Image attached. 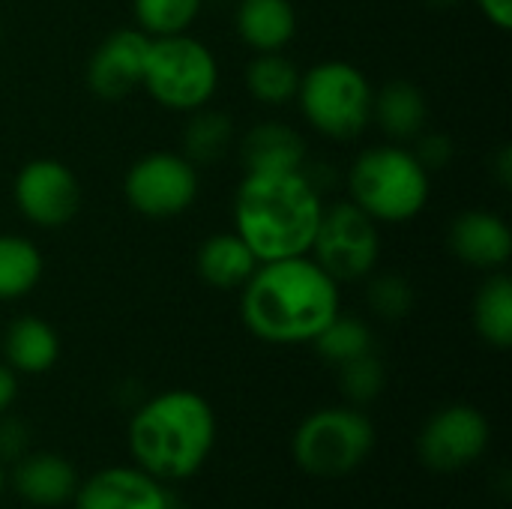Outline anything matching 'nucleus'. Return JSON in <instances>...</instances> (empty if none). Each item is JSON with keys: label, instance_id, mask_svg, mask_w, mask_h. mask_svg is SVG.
<instances>
[{"label": "nucleus", "instance_id": "obj_12", "mask_svg": "<svg viewBox=\"0 0 512 509\" xmlns=\"http://www.w3.org/2000/svg\"><path fill=\"white\" fill-rule=\"evenodd\" d=\"M150 36L138 27L111 30L87 60V87L102 102H120L141 87Z\"/></svg>", "mask_w": 512, "mask_h": 509}, {"label": "nucleus", "instance_id": "obj_19", "mask_svg": "<svg viewBox=\"0 0 512 509\" xmlns=\"http://www.w3.org/2000/svg\"><path fill=\"white\" fill-rule=\"evenodd\" d=\"M60 360V336L39 315L15 318L3 333V363L15 375H45Z\"/></svg>", "mask_w": 512, "mask_h": 509}, {"label": "nucleus", "instance_id": "obj_13", "mask_svg": "<svg viewBox=\"0 0 512 509\" xmlns=\"http://www.w3.org/2000/svg\"><path fill=\"white\" fill-rule=\"evenodd\" d=\"M75 509H177L174 495L162 480L135 468H105L78 483Z\"/></svg>", "mask_w": 512, "mask_h": 509}, {"label": "nucleus", "instance_id": "obj_28", "mask_svg": "<svg viewBox=\"0 0 512 509\" xmlns=\"http://www.w3.org/2000/svg\"><path fill=\"white\" fill-rule=\"evenodd\" d=\"M336 369H339V390L348 399V405H354V408L372 405L387 387V369L375 351H369L357 360H348Z\"/></svg>", "mask_w": 512, "mask_h": 509}, {"label": "nucleus", "instance_id": "obj_11", "mask_svg": "<svg viewBox=\"0 0 512 509\" xmlns=\"http://www.w3.org/2000/svg\"><path fill=\"white\" fill-rule=\"evenodd\" d=\"M492 426L474 405H447L435 411L417 438L420 462L432 474H459L489 450Z\"/></svg>", "mask_w": 512, "mask_h": 509}, {"label": "nucleus", "instance_id": "obj_21", "mask_svg": "<svg viewBox=\"0 0 512 509\" xmlns=\"http://www.w3.org/2000/svg\"><path fill=\"white\" fill-rule=\"evenodd\" d=\"M300 75H303V69L282 51L255 54L243 69V81H246V90L252 93V99L261 105H270V108H285L297 99Z\"/></svg>", "mask_w": 512, "mask_h": 509}, {"label": "nucleus", "instance_id": "obj_18", "mask_svg": "<svg viewBox=\"0 0 512 509\" xmlns=\"http://www.w3.org/2000/svg\"><path fill=\"white\" fill-rule=\"evenodd\" d=\"M372 120L393 144H411L420 132H426L429 123L426 93L408 78H393L375 90Z\"/></svg>", "mask_w": 512, "mask_h": 509}, {"label": "nucleus", "instance_id": "obj_26", "mask_svg": "<svg viewBox=\"0 0 512 509\" xmlns=\"http://www.w3.org/2000/svg\"><path fill=\"white\" fill-rule=\"evenodd\" d=\"M201 9H204V0H132L135 27L144 30L150 39L189 33Z\"/></svg>", "mask_w": 512, "mask_h": 509}, {"label": "nucleus", "instance_id": "obj_9", "mask_svg": "<svg viewBox=\"0 0 512 509\" xmlns=\"http://www.w3.org/2000/svg\"><path fill=\"white\" fill-rule=\"evenodd\" d=\"M198 189V165L174 150L144 153L123 174V198L144 219L183 216L195 204Z\"/></svg>", "mask_w": 512, "mask_h": 509}, {"label": "nucleus", "instance_id": "obj_23", "mask_svg": "<svg viewBox=\"0 0 512 509\" xmlns=\"http://www.w3.org/2000/svg\"><path fill=\"white\" fill-rule=\"evenodd\" d=\"M45 273L39 246L24 234H0V303L24 300Z\"/></svg>", "mask_w": 512, "mask_h": 509}, {"label": "nucleus", "instance_id": "obj_27", "mask_svg": "<svg viewBox=\"0 0 512 509\" xmlns=\"http://www.w3.org/2000/svg\"><path fill=\"white\" fill-rule=\"evenodd\" d=\"M366 303L381 321H405L417 306V291L402 273H378L366 276Z\"/></svg>", "mask_w": 512, "mask_h": 509}, {"label": "nucleus", "instance_id": "obj_4", "mask_svg": "<svg viewBox=\"0 0 512 509\" xmlns=\"http://www.w3.org/2000/svg\"><path fill=\"white\" fill-rule=\"evenodd\" d=\"M345 186L357 204L378 225H405L417 219L432 195V174L405 144H375L354 156Z\"/></svg>", "mask_w": 512, "mask_h": 509}, {"label": "nucleus", "instance_id": "obj_14", "mask_svg": "<svg viewBox=\"0 0 512 509\" xmlns=\"http://www.w3.org/2000/svg\"><path fill=\"white\" fill-rule=\"evenodd\" d=\"M447 246L456 261L480 273H495L510 264L512 231L507 219L495 210H465L450 222Z\"/></svg>", "mask_w": 512, "mask_h": 509}, {"label": "nucleus", "instance_id": "obj_34", "mask_svg": "<svg viewBox=\"0 0 512 509\" xmlns=\"http://www.w3.org/2000/svg\"><path fill=\"white\" fill-rule=\"evenodd\" d=\"M429 9H441V12H447V9H456V6H462L465 0H423Z\"/></svg>", "mask_w": 512, "mask_h": 509}, {"label": "nucleus", "instance_id": "obj_15", "mask_svg": "<svg viewBox=\"0 0 512 509\" xmlns=\"http://www.w3.org/2000/svg\"><path fill=\"white\" fill-rule=\"evenodd\" d=\"M240 162L243 171H303L306 168V138L282 123V120H261L249 126L240 138Z\"/></svg>", "mask_w": 512, "mask_h": 509}, {"label": "nucleus", "instance_id": "obj_33", "mask_svg": "<svg viewBox=\"0 0 512 509\" xmlns=\"http://www.w3.org/2000/svg\"><path fill=\"white\" fill-rule=\"evenodd\" d=\"M495 177H498V183H501L504 189H510V186H512V150H510V144H504V147L498 150V156H495Z\"/></svg>", "mask_w": 512, "mask_h": 509}, {"label": "nucleus", "instance_id": "obj_29", "mask_svg": "<svg viewBox=\"0 0 512 509\" xmlns=\"http://www.w3.org/2000/svg\"><path fill=\"white\" fill-rule=\"evenodd\" d=\"M414 156L420 159V165L432 174V171H441L453 162V138L444 135V132H420L414 141Z\"/></svg>", "mask_w": 512, "mask_h": 509}, {"label": "nucleus", "instance_id": "obj_32", "mask_svg": "<svg viewBox=\"0 0 512 509\" xmlns=\"http://www.w3.org/2000/svg\"><path fill=\"white\" fill-rule=\"evenodd\" d=\"M15 396H18V375L6 363H0V414L12 408Z\"/></svg>", "mask_w": 512, "mask_h": 509}, {"label": "nucleus", "instance_id": "obj_2", "mask_svg": "<svg viewBox=\"0 0 512 509\" xmlns=\"http://www.w3.org/2000/svg\"><path fill=\"white\" fill-rule=\"evenodd\" d=\"M324 198L303 171H246L234 192V234L264 261L309 255Z\"/></svg>", "mask_w": 512, "mask_h": 509}, {"label": "nucleus", "instance_id": "obj_31", "mask_svg": "<svg viewBox=\"0 0 512 509\" xmlns=\"http://www.w3.org/2000/svg\"><path fill=\"white\" fill-rule=\"evenodd\" d=\"M477 9L483 12V18L498 27V30H510L512 27V0H474Z\"/></svg>", "mask_w": 512, "mask_h": 509}, {"label": "nucleus", "instance_id": "obj_17", "mask_svg": "<svg viewBox=\"0 0 512 509\" xmlns=\"http://www.w3.org/2000/svg\"><path fill=\"white\" fill-rule=\"evenodd\" d=\"M297 6L291 0H240L234 12V30L255 54L285 51L297 36Z\"/></svg>", "mask_w": 512, "mask_h": 509}, {"label": "nucleus", "instance_id": "obj_3", "mask_svg": "<svg viewBox=\"0 0 512 509\" xmlns=\"http://www.w3.org/2000/svg\"><path fill=\"white\" fill-rule=\"evenodd\" d=\"M129 450L141 471L162 483L192 480L216 447V414L195 390H165L129 420Z\"/></svg>", "mask_w": 512, "mask_h": 509}, {"label": "nucleus", "instance_id": "obj_36", "mask_svg": "<svg viewBox=\"0 0 512 509\" xmlns=\"http://www.w3.org/2000/svg\"><path fill=\"white\" fill-rule=\"evenodd\" d=\"M0 42H3V21H0Z\"/></svg>", "mask_w": 512, "mask_h": 509}, {"label": "nucleus", "instance_id": "obj_30", "mask_svg": "<svg viewBox=\"0 0 512 509\" xmlns=\"http://www.w3.org/2000/svg\"><path fill=\"white\" fill-rule=\"evenodd\" d=\"M27 444H30V429L24 426V420L0 414V462L27 456Z\"/></svg>", "mask_w": 512, "mask_h": 509}, {"label": "nucleus", "instance_id": "obj_16", "mask_svg": "<svg viewBox=\"0 0 512 509\" xmlns=\"http://www.w3.org/2000/svg\"><path fill=\"white\" fill-rule=\"evenodd\" d=\"M12 486L33 507H60L75 498L78 471L57 453H27L12 471Z\"/></svg>", "mask_w": 512, "mask_h": 509}, {"label": "nucleus", "instance_id": "obj_20", "mask_svg": "<svg viewBox=\"0 0 512 509\" xmlns=\"http://www.w3.org/2000/svg\"><path fill=\"white\" fill-rule=\"evenodd\" d=\"M258 264L261 261L234 231L210 234L195 252V273L213 291H240Z\"/></svg>", "mask_w": 512, "mask_h": 509}, {"label": "nucleus", "instance_id": "obj_5", "mask_svg": "<svg viewBox=\"0 0 512 509\" xmlns=\"http://www.w3.org/2000/svg\"><path fill=\"white\" fill-rule=\"evenodd\" d=\"M372 99L369 75L348 60H321L300 75V114L330 141L360 138L372 123Z\"/></svg>", "mask_w": 512, "mask_h": 509}, {"label": "nucleus", "instance_id": "obj_1", "mask_svg": "<svg viewBox=\"0 0 512 509\" xmlns=\"http://www.w3.org/2000/svg\"><path fill=\"white\" fill-rule=\"evenodd\" d=\"M339 312V282L309 255L264 261L240 288V321L267 345H312Z\"/></svg>", "mask_w": 512, "mask_h": 509}, {"label": "nucleus", "instance_id": "obj_35", "mask_svg": "<svg viewBox=\"0 0 512 509\" xmlns=\"http://www.w3.org/2000/svg\"><path fill=\"white\" fill-rule=\"evenodd\" d=\"M3 489H6V474H3V465H0V495H3Z\"/></svg>", "mask_w": 512, "mask_h": 509}, {"label": "nucleus", "instance_id": "obj_6", "mask_svg": "<svg viewBox=\"0 0 512 509\" xmlns=\"http://www.w3.org/2000/svg\"><path fill=\"white\" fill-rule=\"evenodd\" d=\"M141 87L165 111L192 114L216 96L219 60L201 39L189 33L153 36L147 48Z\"/></svg>", "mask_w": 512, "mask_h": 509}, {"label": "nucleus", "instance_id": "obj_7", "mask_svg": "<svg viewBox=\"0 0 512 509\" xmlns=\"http://www.w3.org/2000/svg\"><path fill=\"white\" fill-rule=\"evenodd\" d=\"M375 450V426L354 405H333L312 411L291 438L294 462L321 480L354 474Z\"/></svg>", "mask_w": 512, "mask_h": 509}, {"label": "nucleus", "instance_id": "obj_8", "mask_svg": "<svg viewBox=\"0 0 512 509\" xmlns=\"http://www.w3.org/2000/svg\"><path fill=\"white\" fill-rule=\"evenodd\" d=\"M309 258L342 282H363L375 273L381 258V234L378 222L369 219L357 204L339 201L324 207L321 225L315 231Z\"/></svg>", "mask_w": 512, "mask_h": 509}, {"label": "nucleus", "instance_id": "obj_25", "mask_svg": "<svg viewBox=\"0 0 512 509\" xmlns=\"http://www.w3.org/2000/svg\"><path fill=\"white\" fill-rule=\"evenodd\" d=\"M312 348L330 363V366H342L348 360H357L369 351H375V333L369 327V321H363L360 315H348L339 312L315 339Z\"/></svg>", "mask_w": 512, "mask_h": 509}, {"label": "nucleus", "instance_id": "obj_24", "mask_svg": "<svg viewBox=\"0 0 512 509\" xmlns=\"http://www.w3.org/2000/svg\"><path fill=\"white\" fill-rule=\"evenodd\" d=\"M234 147V120L225 111L198 108L183 129V156L195 165H213Z\"/></svg>", "mask_w": 512, "mask_h": 509}, {"label": "nucleus", "instance_id": "obj_10", "mask_svg": "<svg viewBox=\"0 0 512 509\" xmlns=\"http://www.w3.org/2000/svg\"><path fill=\"white\" fill-rule=\"evenodd\" d=\"M12 201L21 219L42 231L66 228L81 210V180L78 174L51 156L24 162L12 180Z\"/></svg>", "mask_w": 512, "mask_h": 509}, {"label": "nucleus", "instance_id": "obj_22", "mask_svg": "<svg viewBox=\"0 0 512 509\" xmlns=\"http://www.w3.org/2000/svg\"><path fill=\"white\" fill-rule=\"evenodd\" d=\"M474 330L498 351H507L512 345V279L504 270L486 273L483 285L477 288Z\"/></svg>", "mask_w": 512, "mask_h": 509}]
</instances>
